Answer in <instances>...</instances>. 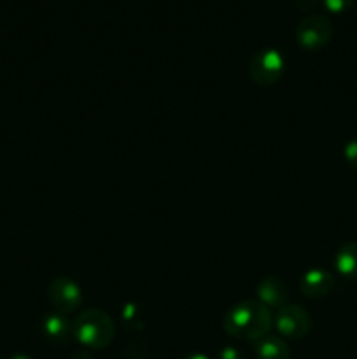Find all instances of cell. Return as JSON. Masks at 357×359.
<instances>
[{"label":"cell","mask_w":357,"mask_h":359,"mask_svg":"<svg viewBox=\"0 0 357 359\" xmlns=\"http://www.w3.org/2000/svg\"><path fill=\"white\" fill-rule=\"evenodd\" d=\"M273 325L268 307L261 302L245 300L233 305L223 319L224 332L244 342H258L265 339Z\"/></svg>","instance_id":"cell-1"},{"label":"cell","mask_w":357,"mask_h":359,"mask_svg":"<svg viewBox=\"0 0 357 359\" xmlns=\"http://www.w3.org/2000/svg\"><path fill=\"white\" fill-rule=\"evenodd\" d=\"M72 335L86 349H105L114 340V321L100 309L83 311L72 323Z\"/></svg>","instance_id":"cell-2"},{"label":"cell","mask_w":357,"mask_h":359,"mask_svg":"<svg viewBox=\"0 0 357 359\" xmlns=\"http://www.w3.org/2000/svg\"><path fill=\"white\" fill-rule=\"evenodd\" d=\"M286 70V60L279 49L265 48L255 53L248 62V76L259 86H273Z\"/></svg>","instance_id":"cell-3"},{"label":"cell","mask_w":357,"mask_h":359,"mask_svg":"<svg viewBox=\"0 0 357 359\" xmlns=\"http://www.w3.org/2000/svg\"><path fill=\"white\" fill-rule=\"evenodd\" d=\"M332 23L324 14H308L298 23L296 41L298 44L308 51L321 49L331 41Z\"/></svg>","instance_id":"cell-4"},{"label":"cell","mask_w":357,"mask_h":359,"mask_svg":"<svg viewBox=\"0 0 357 359\" xmlns=\"http://www.w3.org/2000/svg\"><path fill=\"white\" fill-rule=\"evenodd\" d=\"M273 321L279 335L290 340L304 339L312 330V316L296 304H287L276 309Z\"/></svg>","instance_id":"cell-5"},{"label":"cell","mask_w":357,"mask_h":359,"mask_svg":"<svg viewBox=\"0 0 357 359\" xmlns=\"http://www.w3.org/2000/svg\"><path fill=\"white\" fill-rule=\"evenodd\" d=\"M48 297L58 314H72L83 304L80 287L69 277H56L48 287Z\"/></svg>","instance_id":"cell-6"},{"label":"cell","mask_w":357,"mask_h":359,"mask_svg":"<svg viewBox=\"0 0 357 359\" xmlns=\"http://www.w3.org/2000/svg\"><path fill=\"white\" fill-rule=\"evenodd\" d=\"M335 287V277L331 272L322 269H312L307 273H303L300 280L301 293L307 298L317 300V298L328 297Z\"/></svg>","instance_id":"cell-7"},{"label":"cell","mask_w":357,"mask_h":359,"mask_svg":"<svg viewBox=\"0 0 357 359\" xmlns=\"http://www.w3.org/2000/svg\"><path fill=\"white\" fill-rule=\"evenodd\" d=\"M258 298L266 307H282L287 300V287L279 277H265L258 284Z\"/></svg>","instance_id":"cell-8"},{"label":"cell","mask_w":357,"mask_h":359,"mask_svg":"<svg viewBox=\"0 0 357 359\" xmlns=\"http://www.w3.org/2000/svg\"><path fill=\"white\" fill-rule=\"evenodd\" d=\"M335 266L340 276L357 283V242H349L336 251Z\"/></svg>","instance_id":"cell-9"},{"label":"cell","mask_w":357,"mask_h":359,"mask_svg":"<svg viewBox=\"0 0 357 359\" xmlns=\"http://www.w3.org/2000/svg\"><path fill=\"white\" fill-rule=\"evenodd\" d=\"M258 359H290V349L280 337L266 335L255 342Z\"/></svg>","instance_id":"cell-10"},{"label":"cell","mask_w":357,"mask_h":359,"mask_svg":"<svg viewBox=\"0 0 357 359\" xmlns=\"http://www.w3.org/2000/svg\"><path fill=\"white\" fill-rule=\"evenodd\" d=\"M46 337L49 340L56 344H63L70 339L72 335V325L69 323V319L63 314H51L44 319V325H42Z\"/></svg>","instance_id":"cell-11"},{"label":"cell","mask_w":357,"mask_h":359,"mask_svg":"<svg viewBox=\"0 0 357 359\" xmlns=\"http://www.w3.org/2000/svg\"><path fill=\"white\" fill-rule=\"evenodd\" d=\"M343 156H345L346 163H349L354 170H357V139L349 140V142L345 144Z\"/></svg>","instance_id":"cell-12"},{"label":"cell","mask_w":357,"mask_h":359,"mask_svg":"<svg viewBox=\"0 0 357 359\" xmlns=\"http://www.w3.org/2000/svg\"><path fill=\"white\" fill-rule=\"evenodd\" d=\"M354 4V0H324L326 9L331 13H343Z\"/></svg>","instance_id":"cell-13"},{"label":"cell","mask_w":357,"mask_h":359,"mask_svg":"<svg viewBox=\"0 0 357 359\" xmlns=\"http://www.w3.org/2000/svg\"><path fill=\"white\" fill-rule=\"evenodd\" d=\"M217 359H244V353L237 347H224Z\"/></svg>","instance_id":"cell-14"},{"label":"cell","mask_w":357,"mask_h":359,"mask_svg":"<svg viewBox=\"0 0 357 359\" xmlns=\"http://www.w3.org/2000/svg\"><path fill=\"white\" fill-rule=\"evenodd\" d=\"M296 4H298V7H300V9L310 11V9H314L315 6H317L318 0H296Z\"/></svg>","instance_id":"cell-15"},{"label":"cell","mask_w":357,"mask_h":359,"mask_svg":"<svg viewBox=\"0 0 357 359\" xmlns=\"http://www.w3.org/2000/svg\"><path fill=\"white\" fill-rule=\"evenodd\" d=\"M182 359H210V358L206 356V354H202V353H192V354H188V356L182 358Z\"/></svg>","instance_id":"cell-16"},{"label":"cell","mask_w":357,"mask_h":359,"mask_svg":"<svg viewBox=\"0 0 357 359\" xmlns=\"http://www.w3.org/2000/svg\"><path fill=\"white\" fill-rule=\"evenodd\" d=\"M10 359H34L31 356H28V354H14Z\"/></svg>","instance_id":"cell-17"}]
</instances>
